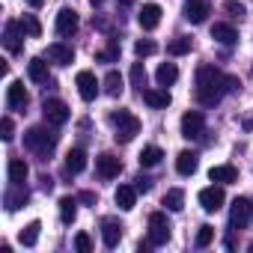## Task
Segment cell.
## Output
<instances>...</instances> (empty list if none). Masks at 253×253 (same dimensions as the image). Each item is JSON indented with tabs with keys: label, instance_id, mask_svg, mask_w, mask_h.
I'll use <instances>...</instances> for the list:
<instances>
[{
	"label": "cell",
	"instance_id": "52a82bcc",
	"mask_svg": "<svg viewBox=\"0 0 253 253\" xmlns=\"http://www.w3.org/2000/svg\"><path fill=\"white\" fill-rule=\"evenodd\" d=\"M203 131H206V119H203V113H200V110H188V113L182 116V137L197 140V137H203Z\"/></svg>",
	"mask_w": 253,
	"mask_h": 253
},
{
	"label": "cell",
	"instance_id": "ba28073f",
	"mask_svg": "<svg viewBox=\"0 0 253 253\" xmlns=\"http://www.w3.org/2000/svg\"><path fill=\"white\" fill-rule=\"evenodd\" d=\"M250 211H253V206H250V200H235L232 203V211H229V229H244L247 226V220H250Z\"/></svg>",
	"mask_w": 253,
	"mask_h": 253
},
{
	"label": "cell",
	"instance_id": "836d02e7",
	"mask_svg": "<svg viewBox=\"0 0 253 253\" xmlns=\"http://www.w3.org/2000/svg\"><path fill=\"white\" fill-rule=\"evenodd\" d=\"M131 86H134L137 92L146 89V69H143V63H134V66H131Z\"/></svg>",
	"mask_w": 253,
	"mask_h": 253
},
{
	"label": "cell",
	"instance_id": "ab89813d",
	"mask_svg": "<svg viewBox=\"0 0 253 253\" xmlns=\"http://www.w3.org/2000/svg\"><path fill=\"white\" fill-rule=\"evenodd\" d=\"M226 12H232V15H238V18H241V15H244V6H241V3H235V0H226Z\"/></svg>",
	"mask_w": 253,
	"mask_h": 253
},
{
	"label": "cell",
	"instance_id": "cb8c5ba5",
	"mask_svg": "<svg viewBox=\"0 0 253 253\" xmlns=\"http://www.w3.org/2000/svg\"><path fill=\"white\" fill-rule=\"evenodd\" d=\"M211 39L220 42V45H235V42H238V33H235V27H229V24H214V27H211Z\"/></svg>",
	"mask_w": 253,
	"mask_h": 253
},
{
	"label": "cell",
	"instance_id": "f6af8a7d",
	"mask_svg": "<svg viewBox=\"0 0 253 253\" xmlns=\"http://www.w3.org/2000/svg\"><path fill=\"white\" fill-rule=\"evenodd\" d=\"M42 3H45V0H27V6H33V9H39Z\"/></svg>",
	"mask_w": 253,
	"mask_h": 253
},
{
	"label": "cell",
	"instance_id": "4fadbf2b",
	"mask_svg": "<svg viewBox=\"0 0 253 253\" xmlns=\"http://www.w3.org/2000/svg\"><path fill=\"white\" fill-rule=\"evenodd\" d=\"M27 200H30V191H27L24 185H12V188L3 194V206H6V211H18L21 206H27Z\"/></svg>",
	"mask_w": 253,
	"mask_h": 253
},
{
	"label": "cell",
	"instance_id": "8d00e7d4",
	"mask_svg": "<svg viewBox=\"0 0 253 253\" xmlns=\"http://www.w3.org/2000/svg\"><path fill=\"white\" fill-rule=\"evenodd\" d=\"M155 51H158V45H155L152 39H140V42L134 45V54H137V57H152Z\"/></svg>",
	"mask_w": 253,
	"mask_h": 253
},
{
	"label": "cell",
	"instance_id": "d590c367",
	"mask_svg": "<svg viewBox=\"0 0 253 253\" xmlns=\"http://www.w3.org/2000/svg\"><path fill=\"white\" fill-rule=\"evenodd\" d=\"M21 24H24V33H27V36H33V39H39V36H42V24H39L33 15H24V18H21Z\"/></svg>",
	"mask_w": 253,
	"mask_h": 253
},
{
	"label": "cell",
	"instance_id": "c3c4849f",
	"mask_svg": "<svg viewBox=\"0 0 253 253\" xmlns=\"http://www.w3.org/2000/svg\"><path fill=\"white\" fill-rule=\"evenodd\" d=\"M250 250H253V244H250Z\"/></svg>",
	"mask_w": 253,
	"mask_h": 253
},
{
	"label": "cell",
	"instance_id": "d4e9b609",
	"mask_svg": "<svg viewBox=\"0 0 253 253\" xmlns=\"http://www.w3.org/2000/svg\"><path fill=\"white\" fill-rule=\"evenodd\" d=\"M155 81H158V86H173V84L179 81V69H176L173 63H164V66H158Z\"/></svg>",
	"mask_w": 253,
	"mask_h": 253
},
{
	"label": "cell",
	"instance_id": "ee69618b",
	"mask_svg": "<svg viewBox=\"0 0 253 253\" xmlns=\"http://www.w3.org/2000/svg\"><path fill=\"white\" fill-rule=\"evenodd\" d=\"M241 125H244L247 131H253V113H250V116H244V122H241Z\"/></svg>",
	"mask_w": 253,
	"mask_h": 253
},
{
	"label": "cell",
	"instance_id": "603a6c76",
	"mask_svg": "<svg viewBox=\"0 0 253 253\" xmlns=\"http://www.w3.org/2000/svg\"><path fill=\"white\" fill-rule=\"evenodd\" d=\"M27 75H30L33 84H45L48 81V63H45V57H33L27 63Z\"/></svg>",
	"mask_w": 253,
	"mask_h": 253
},
{
	"label": "cell",
	"instance_id": "f546056e",
	"mask_svg": "<svg viewBox=\"0 0 253 253\" xmlns=\"http://www.w3.org/2000/svg\"><path fill=\"white\" fill-rule=\"evenodd\" d=\"M161 158H164V152H161L158 146H146V149L140 152V167H158Z\"/></svg>",
	"mask_w": 253,
	"mask_h": 253
},
{
	"label": "cell",
	"instance_id": "d6986e66",
	"mask_svg": "<svg viewBox=\"0 0 253 253\" xmlns=\"http://www.w3.org/2000/svg\"><path fill=\"white\" fill-rule=\"evenodd\" d=\"M137 21H140L143 30H155V27L161 24V6H158V3H146V6L140 9Z\"/></svg>",
	"mask_w": 253,
	"mask_h": 253
},
{
	"label": "cell",
	"instance_id": "5bb4252c",
	"mask_svg": "<svg viewBox=\"0 0 253 253\" xmlns=\"http://www.w3.org/2000/svg\"><path fill=\"white\" fill-rule=\"evenodd\" d=\"M209 12H211L209 0H188V3H185V18H188L191 24H203Z\"/></svg>",
	"mask_w": 253,
	"mask_h": 253
},
{
	"label": "cell",
	"instance_id": "44dd1931",
	"mask_svg": "<svg viewBox=\"0 0 253 253\" xmlns=\"http://www.w3.org/2000/svg\"><path fill=\"white\" fill-rule=\"evenodd\" d=\"M197 167H200V158H197V152H179V158H176V170H179V176H194L197 173Z\"/></svg>",
	"mask_w": 253,
	"mask_h": 253
},
{
	"label": "cell",
	"instance_id": "484cf974",
	"mask_svg": "<svg viewBox=\"0 0 253 253\" xmlns=\"http://www.w3.org/2000/svg\"><path fill=\"white\" fill-rule=\"evenodd\" d=\"M6 173H9V182L12 185H24V179H27V164L21 161V158H9V167H6Z\"/></svg>",
	"mask_w": 253,
	"mask_h": 253
},
{
	"label": "cell",
	"instance_id": "9a60e30c",
	"mask_svg": "<svg viewBox=\"0 0 253 253\" xmlns=\"http://www.w3.org/2000/svg\"><path fill=\"white\" fill-rule=\"evenodd\" d=\"M51 63H57V66H72L75 63V51L69 48V45H63V42H54V45H48V54H45Z\"/></svg>",
	"mask_w": 253,
	"mask_h": 253
},
{
	"label": "cell",
	"instance_id": "7a4b0ae2",
	"mask_svg": "<svg viewBox=\"0 0 253 253\" xmlns=\"http://www.w3.org/2000/svg\"><path fill=\"white\" fill-rule=\"evenodd\" d=\"M57 140H60V134H57V125H33V128L24 134V146L30 149V152H36L42 161H48L51 158V152L57 149Z\"/></svg>",
	"mask_w": 253,
	"mask_h": 253
},
{
	"label": "cell",
	"instance_id": "277c9868",
	"mask_svg": "<svg viewBox=\"0 0 253 253\" xmlns=\"http://www.w3.org/2000/svg\"><path fill=\"white\" fill-rule=\"evenodd\" d=\"M170 220H167V214L164 211H152L149 214V241H152V247H161V244H167L170 241Z\"/></svg>",
	"mask_w": 253,
	"mask_h": 253
},
{
	"label": "cell",
	"instance_id": "e0dca14e",
	"mask_svg": "<svg viewBox=\"0 0 253 253\" xmlns=\"http://www.w3.org/2000/svg\"><path fill=\"white\" fill-rule=\"evenodd\" d=\"M6 104H9V110H21L27 104V89H24L21 81H12L6 86Z\"/></svg>",
	"mask_w": 253,
	"mask_h": 253
},
{
	"label": "cell",
	"instance_id": "b9f144b4",
	"mask_svg": "<svg viewBox=\"0 0 253 253\" xmlns=\"http://www.w3.org/2000/svg\"><path fill=\"white\" fill-rule=\"evenodd\" d=\"M78 200H81V203H86V206H95V203H98V197H95L92 191H81V197H78Z\"/></svg>",
	"mask_w": 253,
	"mask_h": 253
},
{
	"label": "cell",
	"instance_id": "f35d334b",
	"mask_svg": "<svg viewBox=\"0 0 253 253\" xmlns=\"http://www.w3.org/2000/svg\"><path fill=\"white\" fill-rule=\"evenodd\" d=\"M75 247H78V253H92L89 235H86V232H78V235H75Z\"/></svg>",
	"mask_w": 253,
	"mask_h": 253
},
{
	"label": "cell",
	"instance_id": "ffe728a7",
	"mask_svg": "<svg viewBox=\"0 0 253 253\" xmlns=\"http://www.w3.org/2000/svg\"><path fill=\"white\" fill-rule=\"evenodd\" d=\"M209 179L217 182V185H232V182H238V170L232 164H217V167L209 170Z\"/></svg>",
	"mask_w": 253,
	"mask_h": 253
},
{
	"label": "cell",
	"instance_id": "bcb514c9",
	"mask_svg": "<svg viewBox=\"0 0 253 253\" xmlns=\"http://www.w3.org/2000/svg\"><path fill=\"white\" fill-rule=\"evenodd\" d=\"M134 3V0H119V6H131Z\"/></svg>",
	"mask_w": 253,
	"mask_h": 253
},
{
	"label": "cell",
	"instance_id": "60d3db41",
	"mask_svg": "<svg viewBox=\"0 0 253 253\" xmlns=\"http://www.w3.org/2000/svg\"><path fill=\"white\" fill-rule=\"evenodd\" d=\"M134 188H137V191H143V194H146V191H149V188H152V179H149V176H137V185H134Z\"/></svg>",
	"mask_w": 253,
	"mask_h": 253
},
{
	"label": "cell",
	"instance_id": "f1b7e54d",
	"mask_svg": "<svg viewBox=\"0 0 253 253\" xmlns=\"http://www.w3.org/2000/svg\"><path fill=\"white\" fill-rule=\"evenodd\" d=\"M39 229H42V223L39 220H30L24 229H21V235H18V241L24 244V247H33L36 241H39Z\"/></svg>",
	"mask_w": 253,
	"mask_h": 253
},
{
	"label": "cell",
	"instance_id": "7402d4cb",
	"mask_svg": "<svg viewBox=\"0 0 253 253\" xmlns=\"http://www.w3.org/2000/svg\"><path fill=\"white\" fill-rule=\"evenodd\" d=\"M140 95H143V101H146L149 107H170V92H167V86H164V89H152V86H146Z\"/></svg>",
	"mask_w": 253,
	"mask_h": 253
},
{
	"label": "cell",
	"instance_id": "8992f818",
	"mask_svg": "<svg viewBox=\"0 0 253 253\" xmlns=\"http://www.w3.org/2000/svg\"><path fill=\"white\" fill-rule=\"evenodd\" d=\"M3 45H6L9 54H21V48H24V24L21 21H6V27H3Z\"/></svg>",
	"mask_w": 253,
	"mask_h": 253
},
{
	"label": "cell",
	"instance_id": "7bdbcfd3",
	"mask_svg": "<svg viewBox=\"0 0 253 253\" xmlns=\"http://www.w3.org/2000/svg\"><path fill=\"white\" fill-rule=\"evenodd\" d=\"M39 182H42V191H48V194L54 191V179H51V176H42Z\"/></svg>",
	"mask_w": 253,
	"mask_h": 253
},
{
	"label": "cell",
	"instance_id": "74e56055",
	"mask_svg": "<svg viewBox=\"0 0 253 253\" xmlns=\"http://www.w3.org/2000/svg\"><path fill=\"white\" fill-rule=\"evenodd\" d=\"M0 137H3L6 143L15 137V125H12V119H9V116H3V119H0Z\"/></svg>",
	"mask_w": 253,
	"mask_h": 253
},
{
	"label": "cell",
	"instance_id": "d6a6232c",
	"mask_svg": "<svg viewBox=\"0 0 253 253\" xmlns=\"http://www.w3.org/2000/svg\"><path fill=\"white\" fill-rule=\"evenodd\" d=\"M191 51V36H176L170 45H167V54H173V57H182V54H188Z\"/></svg>",
	"mask_w": 253,
	"mask_h": 253
},
{
	"label": "cell",
	"instance_id": "7dc6e473",
	"mask_svg": "<svg viewBox=\"0 0 253 253\" xmlns=\"http://www.w3.org/2000/svg\"><path fill=\"white\" fill-rule=\"evenodd\" d=\"M89 3H92V6H101V3H104V0H89Z\"/></svg>",
	"mask_w": 253,
	"mask_h": 253
},
{
	"label": "cell",
	"instance_id": "6da1fadb",
	"mask_svg": "<svg viewBox=\"0 0 253 253\" xmlns=\"http://www.w3.org/2000/svg\"><path fill=\"white\" fill-rule=\"evenodd\" d=\"M238 89H241V81L235 75H223L214 66H200L197 69V101L200 104L214 107L223 98V92H238Z\"/></svg>",
	"mask_w": 253,
	"mask_h": 253
},
{
	"label": "cell",
	"instance_id": "8fae6325",
	"mask_svg": "<svg viewBox=\"0 0 253 253\" xmlns=\"http://www.w3.org/2000/svg\"><path fill=\"white\" fill-rule=\"evenodd\" d=\"M101 241H104L107 250H113V247L122 241V223L113 220V217H104V220H101Z\"/></svg>",
	"mask_w": 253,
	"mask_h": 253
},
{
	"label": "cell",
	"instance_id": "ac0fdd59",
	"mask_svg": "<svg viewBox=\"0 0 253 253\" xmlns=\"http://www.w3.org/2000/svg\"><path fill=\"white\" fill-rule=\"evenodd\" d=\"M113 200H116V206H119L122 211H131L134 203H137V188H134V185H119L116 194H113Z\"/></svg>",
	"mask_w": 253,
	"mask_h": 253
},
{
	"label": "cell",
	"instance_id": "7c38bea8",
	"mask_svg": "<svg viewBox=\"0 0 253 253\" xmlns=\"http://www.w3.org/2000/svg\"><path fill=\"white\" fill-rule=\"evenodd\" d=\"M75 84H78V92H81V98H84V101H92V98L98 95V81H95V75H92V72H78Z\"/></svg>",
	"mask_w": 253,
	"mask_h": 253
},
{
	"label": "cell",
	"instance_id": "4316f807",
	"mask_svg": "<svg viewBox=\"0 0 253 253\" xmlns=\"http://www.w3.org/2000/svg\"><path fill=\"white\" fill-rule=\"evenodd\" d=\"M86 167V152L84 149H69L66 155V173H81Z\"/></svg>",
	"mask_w": 253,
	"mask_h": 253
},
{
	"label": "cell",
	"instance_id": "e575fe53",
	"mask_svg": "<svg viewBox=\"0 0 253 253\" xmlns=\"http://www.w3.org/2000/svg\"><path fill=\"white\" fill-rule=\"evenodd\" d=\"M211 238H214V226L203 223V226H200V232H197V241H194V244L203 250V247H209V244H211Z\"/></svg>",
	"mask_w": 253,
	"mask_h": 253
},
{
	"label": "cell",
	"instance_id": "83f0119b",
	"mask_svg": "<svg viewBox=\"0 0 253 253\" xmlns=\"http://www.w3.org/2000/svg\"><path fill=\"white\" fill-rule=\"evenodd\" d=\"M75 217H78V200L75 197H63L60 200V220L69 226V223H75Z\"/></svg>",
	"mask_w": 253,
	"mask_h": 253
},
{
	"label": "cell",
	"instance_id": "30bf717a",
	"mask_svg": "<svg viewBox=\"0 0 253 253\" xmlns=\"http://www.w3.org/2000/svg\"><path fill=\"white\" fill-rule=\"evenodd\" d=\"M95 170H98V176H101V179H113V176H119V173H122V161H119L116 155L104 152V155H98V158H95Z\"/></svg>",
	"mask_w": 253,
	"mask_h": 253
},
{
	"label": "cell",
	"instance_id": "3957f363",
	"mask_svg": "<svg viewBox=\"0 0 253 253\" xmlns=\"http://www.w3.org/2000/svg\"><path fill=\"white\" fill-rule=\"evenodd\" d=\"M110 122H113V128H116V143H131L137 134H140V119L128 110H116L110 113Z\"/></svg>",
	"mask_w": 253,
	"mask_h": 253
},
{
	"label": "cell",
	"instance_id": "9c48e42d",
	"mask_svg": "<svg viewBox=\"0 0 253 253\" xmlns=\"http://www.w3.org/2000/svg\"><path fill=\"white\" fill-rule=\"evenodd\" d=\"M223 200H226V194H223L220 185H209V188L200 191V206H203L206 211H217V209L223 206Z\"/></svg>",
	"mask_w": 253,
	"mask_h": 253
},
{
	"label": "cell",
	"instance_id": "1f68e13d",
	"mask_svg": "<svg viewBox=\"0 0 253 253\" xmlns=\"http://www.w3.org/2000/svg\"><path fill=\"white\" fill-rule=\"evenodd\" d=\"M104 92L107 95H122V78H119V72H107L104 75Z\"/></svg>",
	"mask_w": 253,
	"mask_h": 253
},
{
	"label": "cell",
	"instance_id": "4dcf8cb0",
	"mask_svg": "<svg viewBox=\"0 0 253 253\" xmlns=\"http://www.w3.org/2000/svg\"><path fill=\"white\" fill-rule=\"evenodd\" d=\"M182 203H185V191H182V188H170V191L164 194V206H167L170 211H182Z\"/></svg>",
	"mask_w": 253,
	"mask_h": 253
},
{
	"label": "cell",
	"instance_id": "2e32d148",
	"mask_svg": "<svg viewBox=\"0 0 253 253\" xmlns=\"http://www.w3.org/2000/svg\"><path fill=\"white\" fill-rule=\"evenodd\" d=\"M75 30H78V12L69 9V6L60 9V12H57V33H60V36H72Z\"/></svg>",
	"mask_w": 253,
	"mask_h": 253
},
{
	"label": "cell",
	"instance_id": "5b68a950",
	"mask_svg": "<svg viewBox=\"0 0 253 253\" xmlns=\"http://www.w3.org/2000/svg\"><path fill=\"white\" fill-rule=\"evenodd\" d=\"M42 116H45V122H51V125H66L69 122V116H72V110H69V104L66 101H60V98H45L42 101Z\"/></svg>",
	"mask_w": 253,
	"mask_h": 253
}]
</instances>
